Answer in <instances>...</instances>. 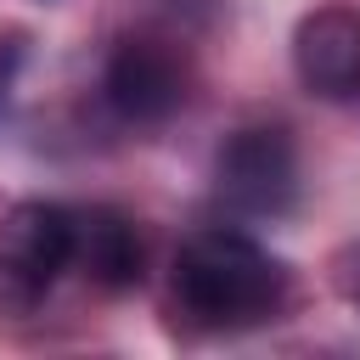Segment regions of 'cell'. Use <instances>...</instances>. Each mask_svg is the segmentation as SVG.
<instances>
[{
  "label": "cell",
  "instance_id": "obj_4",
  "mask_svg": "<svg viewBox=\"0 0 360 360\" xmlns=\"http://www.w3.org/2000/svg\"><path fill=\"white\" fill-rule=\"evenodd\" d=\"M292 68L309 96L343 101L360 90V11L354 6H315L292 28Z\"/></svg>",
  "mask_w": 360,
  "mask_h": 360
},
{
  "label": "cell",
  "instance_id": "obj_1",
  "mask_svg": "<svg viewBox=\"0 0 360 360\" xmlns=\"http://www.w3.org/2000/svg\"><path fill=\"white\" fill-rule=\"evenodd\" d=\"M287 292V270L242 231H197L174 253V298L202 326H248Z\"/></svg>",
  "mask_w": 360,
  "mask_h": 360
},
{
  "label": "cell",
  "instance_id": "obj_6",
  "mask_svg": "<svg viewBox=\"0 0 360 360\" xmlns=\"http://www.w3.org/2000/svg\"><path fill=\"white\" fill-rule=\"evenodd\" d=\"M73 264L96 287H135L141 281V264H146L135 219H124L118 208L73 214Z\"/></svg>",
  "mask_w": 360,
  "mask_h": 360
},
{
  "label": "cell",
  "instance_id": "obj_5",
  "mask_svg": "<svg viewBox=\"0 0 360 360\" xmlns=\"http://www.w3.org/2000/svg\"><path fill=\"white\" fill-rule=\"evenodd\" d=\"M107 101L129 124H158L186 101V62L158 39H124L107 62Z\"/></svg>",
  "mask_w": 360,
  "mask_h": 360
},
{
  "label": "cell",
  "instance_id": "obj_2",
  "mask_svg": "<svg viewBox=\"0 0 360 360\" xmlns=\"http://www.w3.org/2000/svg\"><path fill=\"white\" fill-rule=\"evenodd\" d=\"M73 264V214L56 202H11L0 214V298L28 309Z\"/></svg>",
  "mask_w": 360,
  "mask_h": 360
},
{
  "label": "cell",
  "instance_id": "obj_3",
  "mask_svg": "<svg viewBox=\"0 0 360 360\" xmlns=\"http://www.w3.org/2000/svg\"><path fill=\"white\" fill-rule=\"evenodd\" d=\"M219 197L242 214H287L298 202V146L281 124H248L219 146Z\"/></svg>",
  "mask_w": 360,
  "mask_h": 360
},
{
  "label": "cell",
  "instance_id": "obj_7",
  "mask_svg": "<svg viewBox=\"0 0 360 360\" xmlns=\"http://www.w3.org/2000/svg\"><path fill=\"white\" fill-rule=\"evenodd\" d=\"M326 270H332V287H338V298L360 309V236H354V242H343V248L332 253V264H326Z\"/></svg>",
  "mask_w": 360,
  "mask_h": 360
}]
</instances>
